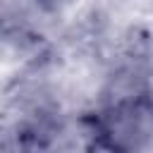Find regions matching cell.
I'll list each match as a JSON object with an SVG mask.
<instances>
[{"label": "cell", "mask_w": 153, "mask_h": 153, "mask_svg": "<svg viewBox=\"0 0 153 153\" xmlns=\"http://www.w3.org/2000/svg\"><path fill=\"white\" fill-rule=\"evenodd\" d=\"M96 139L110 153H143L153 143V100L143 93L115 98L98 117Z\"/></svg>", "instance_id": "cell-1"}, {"label": "cell", "mask_w": 153, "mask_h": 153, "mask_svg": "<svg viewBox=\"0 0 153 153\" xmlns=\"http://www.w3.org/2000/svg\"><path fill=\"white\" fill-rule=\"evenodd\" d=\"M45 7H57V5H62V2H67V0H41Z\"/></svg>", "instance_id": "cell-2"}]
</instances>
